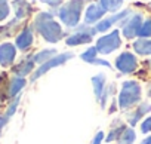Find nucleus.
I'll use <instances>...</instances> for the list:
<instances>
[{
    "label": "nucleus",
    "instance_id": "18",
    "mask_svg": "<svg viewBox=\"0 0 151 144\" xmlns=\"http://www.w3.org/2000/svg\"><path fill=\"white\" fill-rule=\"evenodd\" d=\"M133 49L139 55H151V39H139L133 43Z\"/></svg>",
    "mask_w": 151,
    "mask_h": 144
},
{
    "label": "nucleus",
    "instance_id": "2",
    "mask_svg": "<svg viewBox=\"0 0 151 144\" xmlns=\"http://www.w3.org/2000/svg\"><path fill=\"white\" fill-rule=\"evenodd\" d=\"M141 95H142V89L136 80L123 82L120 94H119V107L122 110H127L138 106L141 101Z\"/></svg>",
    "mask_w": 151,
    "mask_h": 144
},
{
    "label": "nucleus",
    "instance_id": "5",
    "mask_svg": "<svg viewBox=\"0 0 151 144\" xmlns=\"http://www.w3.org/2000/svg\"><path fill=\"white\" fill-rule=\"evenodd\" d=\"M73 56H74V54H71V52H65V54H59V55L53 56L52 59H49V61H46L45 64H42L37 70H34V73L31 75V80H33V82L37 80L39 77H42L43 75H46L49 70H52L53 67L62 65L64 62H67V61L71 59Z\"/></svg>",
    "mask_w": 151,
    "mask_h": 144
},
{
    "label": "nucleus",
    "instance_id": "6",
    "mask_svg": "<svg viewBox=\"0 0 151 144\" xmlns=\"http://www.w3.org/2000/svg\"><path fill=\"white\" fill-rule=\"evenodd\" d=\"M116 68L120 71L122 75L135 73V70L138 68V59L130 52H122L116 58Z\"/></svg>",
    "mask_w": 151,
    "mask_h": 144
},
{
    "label": "nucleus",
    "instance_id": "11",
    "mask_svg": "<svg viewBox=\"0 0 151 144\" xmlns=\"http://www.w3.org/2000/svg\"><path fill=\"white\" fill-rule=\"evenodd\" d=\"M104 14H105V11H104V8L101 5H96V3L91 5L88 8V11H86V15H85V24H93V22H96L98 20L102 18Z\"/></svg>",
    "mask_w": 151,
    "mask_h": 144
},
{
    "label": "nucleus",
    "instance_id": "29",
    "mask_svg": "<svg viewBox=\"0 0 151 144\" xmlns=\"http://www.w3.org/2000/svg\"><path fill=\"white\" fill-rule=\"evenodd\" d=\"M3 79H6V75H0V104L5 100V89H3Z\"/></svg>",
    "mask_w": 151,
    "mask_h": 144
},
{
    "label": "nucleus",
    "instance_id": "31",
    "mask_svg": "<svg viewBox=\"0 0 151 144\" xmlns=\"http://www.w3.org/2000/svg\"><path fill=\"white\" fill-rule=\"evenodd\" d=\"M8 120H9V119H8L6 116H0V134H2V129L5 128V125L8 123Z\"/></svg>",
    "mask_w": 151,
    "mask_h": 144
},
{
    "label": "nucleus",
    "instance_id": "23",
    "mask_svg": "<svg viewBox=\"0 0 151 144\" xmlns=\"http://www.w3.org/2000/svg\"><path fill=\"white\" fill-rule=\"evenodd\" d=\"M138 36H139L141 39L151 37V18H150V20H147V21L142 24V27H141V30H139Z\"/></svg>",
    "mask_w": 151,
    "mask_h": 144
},
{
    "label": "nucleus",
    "instance_id": "27",
    "mask_svg": "<svg viewBox=\"0 0 151 144\" xmlns=\"http://www.w3.org/2000/svg\"><path fill=\"white\" fill-rule=\"evenodd\" d=\"M113 91H114V85H110V86H107V88H105V91H104V94H102V97H101V100H99V103H101V107H102V109H105L107 98H108V95H110Z\"/></svg>",
    "mask_w": 151,
    "mask_h": 144
},
{
    "label": "nucleus",
    "instance_id": "15",
    "mask_svg": "<svg viewBox=\"0 0 151 144\" xmlns=\"http://www.w3.org/2000/svg\"><path fill=\"white\" fill-rule=\"evenodd\" d=\"M92 86H93V94H95L96 100L99 101L102 94H104V91H105V88H107V77H105V75L99 73V75L93 76L92 77Z\"/></svg>",
    "mask_w": 151,
    "mask_h": 144
},
{
    "label": "nucleus",
    "instance_id": "22",
    "mask_svg": "<svg viewBox=\"0 0 151 144\" xmlns=\"http://www.w3.org/2000/svg\"><path fill=\"white\" fill-rule=\"evenodd\" d=\"M96 54H98L96 46H95V48H89L88 51H85V52L82 54V59H83V61H86V62H89V64H92V62H93V59L96 58Z\"/></svg>",
    "mask_w": 151,
    "mask_h": 144
},
{
    "label": "nucleus",
    "instance_id": "28",
    "mask_svg": "<svg viewBox=\"0 0 151 144\" xmlns=\"http://www.w3.org/2000/svg\"><path fill=\"white\" fill-rule=\"evenodd\" d=\"M141 132H144V134L151 132V116L147 117V119L141 123Z\"/></svg>",
    "mask_w": 151,
    "mask_h": 144
},
{
    "label": "nucleus",
    "instance_id": "12",
    "mask_svg": "<svg viewBox=\"0 0 151 144\" xmlns=\"http://www.w3.org/2000/svg\"><path fill=\"white\" fill-rule=\"evenodd\" d=\"M17 48L21 51H27L30 49V46L33 45V30L31 28H24L18 37H17Z\"/></svg>",
    "mask_w": 151,
    "mask_h": 144
},
{
    "label": "nucleus",
    "instance_id": "34",
    "mask_svg": "<svg viewBox=\"0 0 151 144\" xmlns=\"http://www.w3.org/2000/svg\"><path fill=\"white\" fill-rule=\"evenodd\" d=\"M150 64H151V61H150Z\"/></svg>",
    "mask_w": 151,
    "mask_h": 144
},
{
    "label": "nucleus",
    "instance_id": "26",
    "mask_svg": "<svg viewBox=\"0 0 151 144\" xmlns=\"http://www.w3.org/2000/svg\"><path fill=\"white\" fill-rule=\"evenodd\" d=\"M19 100H21V97L18 95L11 104H9V107H8V111H6V117L9 119L11 116H14V113L17 111V109H18V104H19Z\"/></svg>",
    "mask_w": 151,
    "mask_h": 144
},
{
    "label": "nucleus",
    "instance_id": "33",
    "mask_svg": "<svg viewBox=\"0 0 151 144\" xmlns=\"http://www.w3.org/2000/svg\"><path fill=\"white\" fill-rule=\"evenodd\" d=\"M148 97H150V98H151V85H150V86H148Z\"/></svg>",
    "mask_w": 151,
    "mask_h": 144
},
{
    "label": "nucleus",
    "instance_id": "13",
    "mask_svg": "<svg viewBox=\"0 0 151 144\" xmlns=\"http://www.w3.org/2000/svg\"><path fill=\"white\" fill-rule=\"evenodd\" d=\"M150 111H151V104H148V103L138 104L136 109H135V111L129 114V123H130L132 126H135V125H136L147 113H150Z\"/></svg>",
    "mask_w": 151,
    "mask_h": 144
},
{
    "label": "nucleus",
    "instance_id": "19",
    "mask_svg": "<svg viewBox=\"0 0 151 144\" xmlns=\"http://www.w3.org/2000/svg\"><path fill=\"white\" fill-rule=\"evenodd\" d=\"M53 56H56V49H43L40 52H37L36 55H33V59L36 64H45L46 61L52 59Z\"/></svg>",
    "mask_w": 151,
    "mask_h": 144
},
{
    "label": "nucleus",
    "instance_id": "10",
    "mask_svg": "<svg viewBox=\"0 0 151 144\" xmlns=\"http://www.w3.org/2000/svg\"><path fill=\"white\" fill-rule=\"evenodd\" d=\"M34 59H33V56H28V58H25V59H22L21 62H18L14 68H12V71L15 73V76H18V77H25L27 75H30L31 71L34 70Z\"/></svg>",
    "mask_w": 151,
    "mask_h": 144
},
{
    "label": "nucleus",
    "instance_id": "3",
    "mask_svg": "<svg viewBox=\"0 0 151 144\" xmlns=\"http://www.w3.org/2000/svg\"><path fill=\"white\" fill-rule=\"evenodd\" d=\"M83 3H85V0H70L67 5H64L59 9L61 21L68 27H76L80 21V14H82Z\"/></svg>",
    "mask_w": 151,
    "mask_h": 144
},
{
    "label": "nucleus",
    "instance_id": "16",
    "mask_svg": "<svg viewBox=\"0 0 151 144\" xmlns=\"http://www.w3.org/2000/svg\"><path fill=\"white\" fill-rule=\"evenodd\" d=\"M25 85H27V80H25L24 77H18V76H15L14 79H11V80H9L8 95H9L11 98L17 97V95L22 91V88H24Z\"/></svg>",
    "mask_w": 151,
    "mask_h": 144
},
{
    "label": "nucleus",
    "instance_id": "21",
    "mask_svg": "<svg viewBox=\"0 0 151 144\" xmlns=\"http://www.w3.org/2000/svg\"><path fill=\"white\" fill-rule=\"evenodd\" d=\"M123 3V0H101V6L105 12H116Z\"/></svg>",
    "mask_w": 151,
    "mask_h": 144
},
{
    "label": "nucleus",
    "instance_id": "30",
    "mask_svg": "<svg viewBox=\"0 0 151 144\" xmlns=\"http://www.w3.org/2000/svg\"><path fill=\"white\" fill-rule=\"evenodd\" d=\"M102 140H104V132H102V131H99V132L93 137V140L91 141V144H101V143H102Z\"/></svg>",
    "mask_w": 151,
    "mask_h": 144
},
{
    "label": "nucleus",
    "instance_id": "7",
    "mask_svg": "<svg viewBox=\"0 0 151 144\" xmlns=\"http://www.w3.org/2000/svg\"><path fill=\"white\" fill-rule=\"evenodd\" d=\"M86 25L80 27V31H77V33L71 34L70 37H67L65 42H67L68 46H79V45L91 43L92 36H95V33H96V28H88Z\"/></svg>",
    "mask_w": 151,
    "mask_h": 144
},
{
    "label": "nucleus",
    "instance_id": "32",
    "mask_svg": "<svg viewBox=\"0 0 151 144\" xmlns=\"http://www.w3.org/2000/svg\"><path fill=\"white\" fill-rule=\"evenodd\" d=\"M141 144H151V135L150 137H147L145 140H142V143Z\"/></svg>",
    "mask_w": 151,
    "mask_h": 144
},
{
    "label": "nucleus",
    "instance_id": "20",
    "mask_svg": "<svg viewBox=\"0 0 151 144\" xmlns=\"http://www.w3.org/2000/svg\"><path fill=\"white\" fill-rule=\"evenodd\" d=\"M136 140V134L132 128H126L123 131V134L120 135V138L117 140V144H133V141Z\"/></svg>",
    "mask_w": 151,
    "mask_h": 144
},
{
    "label": "nucleus",
    "instance_id": "8",
    "mask_svg": "<svg viewBox=\"0 0 151 144\" xmlns=\"http://www.w3.org/2000/svg\"><path fill=\"white\" fill-rule=\"evenodd\" d=\"M142 17L139 14L132 15L126 22H123V34L126 39H133L135 36H138L141 27H142Z\"/></svg>",
    "mask_w": 151,
    "mask_h": 144
},
{
    "label": "nucleus",
    "instance_id": "17",
    "mask_svg": "<svg viewBox=\"0 0 151 144\" xmlns=\"http://www.w3.org/2000/svg\"><path fill=\"white\" fill-rule=\"evenodd\" d=\"M126 129V125L122 122V120H114L113 122V126L108 132V135L105 137V141L107 143H111V141H117L120 138V135L123 134V131Z\"/></svg>",
    "mask_w": 151,
    "mask_h": 144
},
{
    "label": "nucleus",
    "instance_id": "14",
    "mask_svg": "<svg viewBox=\"0 0 151 144\" xmlns=\"http://www.w3.org/2000/svg\"><path fill=\"white\" fill-rule=\"evenodd\" d=\"M12 5H14V8H15L17 20H24V18H27V17L31 14V11H33L31 5L27 2V0H14Z\"/></svg>",
    "mask_w": 151,
    "mask_h": 144
},
{
    "label": "nucleus",
    "instance_id": "25",
    "mask_svg": "<svg viewBox=\"0 0 151 144\" xmlns=\"http://www.w3.org/2000/svg\"><path fill=\"white\" fill-rule=\"evenodd\" d=\"M113 24H114L113 20H111V18H107V20H102L101 22H98L95 28H96V31H107Z\"/></svg>",
    "mask_w": 151,
    "mask_h": 144
},
{
    "label": "nucleus",
    "instance_id": "9",
    "mask_svg": "<svg viewBox=\"0 0 151 144\" xmlns=\"http://www.w3.org/2000/svg\"><path fill=\"white\" fill-rule=\"evenodd\" d=\"M17 56V48L12 43H3L0 45V65L9 67Z\"/></svg>",
    "mask_w": 151,
    "mask_h": 144
},
{
    "label": "nucleus",
    "instance_id": "4",
    "mask_svg": "<svg viewBox=\"0 0 151 144\" xmlns=\"http://www.w3.org/2000/svg\"><path fill=\"white\" fill-rule=\"evenodd\" d=\"M122 45V39H120V33L119 30L111 31L110 34L102 36L98 42H96V49L99 54L102 55H108L111 52H114L116 49H119Z\"/></svg>",
    "mask_w": 151,
    "mask_h": 144
},
{
    "label": "nucleus",
    "instance_id": "1",
    "mask_svg": "<svg viewBox=\"0 0 151 144\" xmlns=\"http://www.w3.org/2000/svg\"><path fill=\"white\" fill-rule=\"evenodd\" d=\"M34 27L36 30L43 36V39L49 43H56L58 40H61L62 37V30H61V25L53 21V17L52 14H47V12H42L36 17V21H34Z\"/></svg>",
    "mask_w": 151,
    "mask_h": 144
},
{
    "label": "nucleus",
    "instance_id": "24",
    "mask_svg": "<svg viewBox=\"0 0 151 144\" xmlns=\"http://www.w3.org/2000/svg\"><path fill=\"white\" fill-rule=\"evenodd\" d=\"M9 3L8 0H0V22H2L5 18H8L9 15Z\"/></svg>",
    "mask_w": 151,
    "mask_h": 144
}]
</instances>
